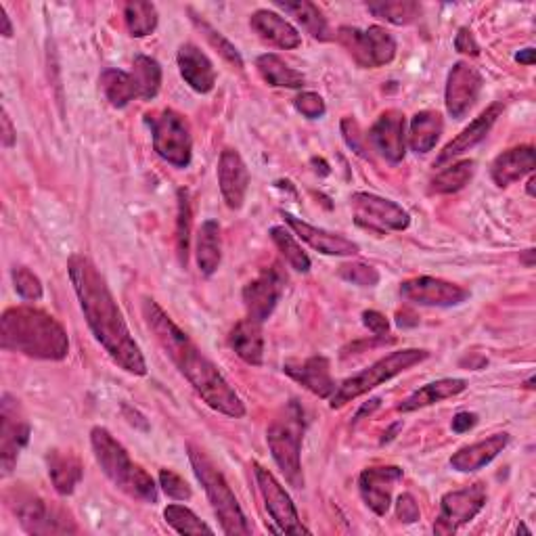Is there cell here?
Here are the masks:
<instances>
[{
	"label": "cell",
	"mask_w": 536,
	"mask_h": 536,
	"mask_svg": "<svg viewBox=\"0 0 536 536\" xmlns=\"http://www.w3.org/2000/svg\"><path fill=\"white\" fill-rule=\"evenodd\" d=\"M283 371L319 398H331L335 392V382L331 377V365L325 356H310L304 361H287Z\"/></svg>",
	"instance_id": "603a6c76"
},
{
	"label": "cell",
	"mask_w": 536,
	"mask_h": 536,
	"mask_svg": "<svg viewBox=\"0 0 536 536\" xmlns=\"http://www.w3.org/2000/svg\"><path fill=\"white\" fill-rule=\"evenodd\" d=\"M0 137H3V145L9 149L15 145L17 139V130L13 128V122L9 118L7 111H3V118H0Z\"/></svg>",
	"instance_id": "db71d44e"
},
{
	"label": "cell",
	"mask_w": 536,
	"mask_h": 536,
	"mask_svg": "<svg viewBox=\"0 0 536 536\" xmlns=\"http://www.w3.org/2000/svg\"><path fill=\"white\" fill-rule=\"evenodd\" d=\"M367 9L394 26H409L421 15V5L413 0H382V3H369Z\"/></svg>",
	"instance_id": "74e56055"
},
{
	"label": "cell",
	"mask_w": 536,
	"mask_h": 536,
	"mask_svg": "<svg viewBox=\"0 0 536 536\" xmlns=\"http://www.w3.org/2000/svg\"><path fill=\"white\" fill-rule=\"evenodd\" d=\"M130 74L134 78V84H137L139 99L151 101L158 97L160 86H162V67L158 61L147 55L134 57Z\"/></svg>",
	"instance_id": "d590c367"
},
{
	"label": "cell",
	"mask_w": 536,
	"mask_h": 536,
	"mask_svg": "<svg viewBox=\"0 0 536 536\" xmlns=\"http://www.w3.org/2000/svg\"><path fill=\"white\" fill-rule=\"evenodd\" d=\"M178 218H176V241H178V254L181 262L187 264L189 254V239H191V201L189 191L178 189Z\"/></svg>",
	"instance_id": "b9f144b4"
},
{
	"label": "cell",
	"mask_w": 536,
	"mask_h": 536,
	"mask_svg": "<svg viewBox=\"0 0 536 536\" xmlns=\"http://www.w3.org/2000/svg\"><path fill=\"white\" fill-rule=\"evenodd\" d=\"M277 7H281L285 13L294 15L302 28L317 40H329V24L323 17L321 9L315 3H308V0H277Z\"/></svg>",
	"instance_id": "d6a6232c"
},
{
	"label": "cell",
	"mask_w": 536,
	"mask_h": 536,
	"mask_svg": "<svg viewBox=\"0 0 536 536\" xmlns=\"http://www.w3.org/2000/svg\"><path fill=\"white\" fill-rule=\"evenodd\" d=\"M465 390H467L465 379H457V377L438 379V382L423 386L417 392H413L407 400H402L398 405V411L400 413H413L419 409H426V407L436 405V402H440V400L459 396Z\"/></svg>",
	"instance_id": "f546056e"
},
{
	"label": "cell",
	"mask_w": 536,
	"mask_h": 536,
	"mask_svg": "<svg viewBox=\"0 0 536 536\" xmlns=\"http://www.w3.org/2000/svg\"><path fill=\"white\" fill-rule=\"evenodd\" d=\"M402 480V469L398 465H382V467H369L359 478L361 497L367 507L377 513V516H386L392 505V490Z\"/></svg>",
	"instance_id": "d6986e66"
},
{
	"label": "cell",
	"mask_w": 536,
	"mask_h": 536,
	"mask_svg": "<svg viewBox=\"0 0 536 536\" xmlns=\"http://www.w3.org/2000/svg\"><path fill=\"white\" fill-rule=\"evenodd\" d=\"M187 451H189V461L193 465V472L206 490L212 509L222 526V532L241 534V536L252 534V524L248 522V518H245V513L235 493L231 490L227 478L222 476V472L214 465V461L204 451L197 449L195 444H189Z\"/></svg>",
	"instance_id": "5b68a950"
},
{
	"label": "cell",
	"mask_w": 536,
	"mask_h": 536,
	"mask_svg": "<svg viewBox=\"0 0 536 536\" xmlns=\"http://www.w3.org/2000/svg\"><path fill=\"white\" fill-rule=\"evenodd\" d=\"M13 283H15V292L28 302H38L44 296L42 281L26 266L13 268Z\"/></svg>",
	"instance_id": "ee69618b"
},
{
	"label": "cell",
	"mask_w": 536,
	"mask_h": 536,
	"mask_svg": "<svg viewBox=\"0 0 536 536\" xmlns=\"http://www.w3.org/2000/svg\"><path fill=\"white\" fill-rule=\"evenodd\" d=\"M488 499L486 486L476 482L461 490H451L440 501V516L434 524L436 534H455L461 526L472 522L484 509Z\"/></svg>",
	"instance_id": "8fae6325"
},
{
	"label": "cell",
	"mask_w": 536,
	"mask_h": 536,
	"mask_svg": "<svg viewBox=\"0 0 536 536\" xmlns=\"http://www.w3.org/2000/svg\"><path fill=\"white\" fill-rule=\"evenodd\" d=\"M340 277L359 287H375L379 283V271L365 262H350L340 266Z\"/></svg>",
	"instance_id": "f6af8a7d"
},
{
	"label": "cell",
	"mask_w": 536,
	"mask_h": 536,
	"mask_svg": "<svg viewBox=\"0 0 536 536\" xmlns=\"http://www.w3.org/2000/svg\"><path fill=\"white\" fill-rule=\"evenodd\" d=\"M342 134H344L346 145L354 153H359L361 158H371V155H369V139H367V134H363L361 124L356 122L352 116H346L342 120Z\"/></svg>",
	"instance_id": "bcb514c9"
},
{
	"label": "cell",
	"mask_w": 536,
	"mask_h": 536,
	"mask_svg": "<svg viewBox=\"0 0 536 536\" xmlns=\"http://www.w3.org/2000/svg\"><path fill=\"white\" fill-rule=\"evenodd\" d=\"M193 24L201 30V34L206 36V40L212 44V47L222 55V59L229 61L233 67H237V70H243V59L239 55V51L233 47V44L222 36L220 32H216L206 19H201L197 15H193Z\"/></svg>",
	"instance_id": "7bdbcfd3"
},
{
	"label": "cell",
	"mask_w": 536,
	"mask_h": 536,
	"mask_svg": "<svg viewBox=\"0 0 536 536\" xmlns=\"http://www.w3.org/2000/svg\"><path fill=\"white\" fill-rule=\"evenodd\" d=\"M21 528L28 534H76L78 526L70 513L44 501L28 488H15L5 495Z\"/></svg>",
	"instance_id": "ba28073f"
},
{
	"label": "cell",
	"mask_w": 536,
	"mask_h": 536,
	"mask_svg": "<svg viewBox=\"0 0 536 536\" xmlns=\"http://www.w3.org/2000/svg\"><path fill=\"white\" fill-rule=\"evenodd\" d=\"M302 436H304V413L296 400L275 415L271 426L266 430L268 449L285 480L294 488H304V472H302Z\"/></svg>",
	"instance_id": "8992f818"
},
{
	"label": "cell",
	"mask_w": 536,
	"mask_h": 536,
	"mask_svg": "<svg viewBox=\"0 0 536 536\" xmlns=\"http://www.w3.org/2000/svg\"><path fill=\"white\" fill-rule=\"evenodd\" d=\"M350 201L356 214V222H359L361 227L384 233V231H405L411 225L409 212L392 199L379 197L373 193H354Z\"/></svg>",
	"instance_id": "7c38bea8"
},
{
	"label": "cell",
	"mask_w": 536,
	"mask_h": 536,
	"mask_svg": "<svg viewBox=\"0 0 536 536\" xmlns=\"http://www.w3.org/2000/svg\"><path fill=\"white\" fill-rule=\"evenodd\" d=\"M91 444L103 474L132 499L158 503V486L141 465L134 463L124 446L105 428H93Z\"/></svg>",
	"instance_id": "277c9868"
},
{
	"label": "cell",
	"mask_w": 536,
	"mask_h": 536,
	"mask_svg": "<svg viewBox=\"0 0 536 536\" xmlns=\"http://www.w3.org/2000/svg\"><path fill=\"white\" fill-rule=\"evenodd\" d=\"M160 486L164 493L170 497V499H176V501H189L191 499V486L178 476L174 474L172 469H162L160 472Z\"/></svg>",
	"instance_id": "7dc6e473"
},
{
	"label": "cell",
	"mask_w": 536,
	"mask_h": 536,
	"mask_svg": "<svg viewBox=\"0 0 536 536\" xmlns=\"http://www.w3.org/2000/svg\"><path fill=\"white\" fill-rule=\"evenodd\" d=\"M428 356H430L428 350H417V348L390 352L388 356H384V359H379L377 363L363 369L361 373L348 377L346 382H342L338 388H335L333 396L329 398L331 409H342L344 405H348V402L371 392L377 386L390 382L392 377L405 373L407 369L419 365L421 361H426Z\"/></svg>",
	"instance_id": "52a82bcc"
},
{
	"label": "cell",
	"mask_w": 536,
	"mask_h": 536,
	"mask_svg": "<svg viewBox=\"0 0 536 536\" xmlns=\"http://www.w3.org/2000/svg\"><path fill=\"white\" fill-rule=\"evenodd\" d=\"M99 82H101V88H103L107 101L118 109L126 107L134 99H139L137 84H134V78L128 72L116 70V67H109V70H105L101 74Z\"/></svg>",
	"instance_id": "e575fe53"
},
{
	"label": "cell",
	"mask_w": 536,
	"mask_h": 536,
	"mask_svg": "<svg viewBox=\"0 0 536 536\" xmlns=\"http://www.w3.org/2000/svg\"><path fill=\"white\" fill-rule=\"evenodd\" d=\"M283 218L292 229L298 239H302L304 243H308L312 250H317L325 256H356L361 252L359 245H356L352 239L340 235V233H331L319 227H312L308 222L296 218L294 214L283 212Z\"/></svg>",
	"instance_id": "44dd1931"
},
{
	"label": "cell",
	"mask_w": 536,
	"mask_h": 536,
	"mask_svg": "<svg viewBox=\"0 0 536 536\" xmlns=\"http://www.w3.org/2000/svg\"><path fill=\"white\" fill-rule=\"evenodd\" d=\"M49 476L59 495H72L76 486L82 482L84 467L80 463V457L74 451L53 449L47 455Z\"/></svg>",
	"instance_id": "f1b7e54d"
},
{
	"label": "cell",
	"mask_w": 536,
	"mask_h": 536,
	"mask_svg": "<svg viewBox=\"0 0 536 536\" xmlns=\"http://www.w3.org/2000/svg\"><path fill=\"white\" fill-rule=\"evenodd\" d=\"M176 59H178V67H181V76L195 93L206 95L212 91L216 84V70H214V63L204 51L195 47V44L187 42L181 49H178Z\"/></svg>",
	"instance_id": "cb8c5ba5"
},
{
	"label": "cell",
	"mask_w": 536,
	"mask_h": 536,
	"mask_svg": "<svg viewBox=\"0 0 536 536\" xmlns=\"http://www.w3.org/2000/svg\"><path fill=\"white\" fill-rule=\"evenodd\" d=\"M153 134V149L174 168H187L193 158L191 126L183 114L164 109L160 114L147 116Z\"/></svg>",
	"instance_id": "9c48e42d"
},
{
	"label": "cell",
	"mask_w": 536,
	"mask_h": 536,
	"mask_svg": "<svg viewBox=\"0 0 536 536\" xmlns=\"http://www.w3.org/2000/svg\"><path fill=\"white\" fill-rule=\"evenodd\" d=\"M283 285H285V277L279 271V266L266 268L258 279L245 285L243 304H245V310H248V317L258 323H264L268 317H271L281 300Z\"/></svg>",
	"instance_id": "e0dca14e"
},
{
	"label": "cell",
	"mask_w": 536,
	"mask_h": 536,
	"mask_svg": "<svg viewBox=\"0 0 536 536\" xmlns=\"http://www.w3.org/2000/svg\"><path fill=\"white\" fill-rule=\"evenodd\" d=\"M143 317L174 367L185 375L206 405L222 415L241 419L245 415V405L239 394L189 335L168 317V312L153 298H145Z\"/></svg>",
	"instance_id": "7a4b0ae2"
},
{
	"label": "cell",
	"mask_w": 536,
	"mask_h": 536,
	"mask_svg": "<svg viewBox=\"0 0 536 536\" xmlns=\"http://www.w3.org/2000/svg\"><path fill=\"white\" fill-rule=\"evenodd\" d=\"M124 19L130 36L145 38L158 28V9H155L153 3L134 0V3L124 5Z\"/></svg>",
	"instance_id": "8d00e7d4"
},
{
	"label": "cell",
	"mask_w": 536,
	"mask_h": 536,
	"mask_svg": "<svg viewBox=\"0 0 536 536\" xmlns=\"http://www.w3.org/2000/svg\"><path fill=\"white\" fill-rule=\"evenodd\" d=\"M516 61L518 63H524V65H532L534 63V49H524L516 55Z\"/></svg>",
	"instance_id": "6f0895ef"
},
{
	"label": "cell",
	"mask_w": 536,
	"mask_h": 536,
	"mask_svg": "<svg viewBox=\"0 0 536 536\" xmlns=\"http://www.w3.org/2000/svg\"><path fill=\"white\" fill-rule=\"evenodd\" d=\"M442 130H444V122L438 111H432V109L419 111V114H415L411 120V130H409L411 149L415 153H430L436 147Z\"/></svg>",
	"instance_id": "1f68e13d"
},
{
	"label": "cell",
	"mask_w": 536,
	"mask_h": 536,
	"mask_svg": "<svg viewBox=\"0 0 536 536\" xmlns=\"http://www.w3.org/2000/svg\"><path fill=\"white\" fill-rule=\"evenodd\" d=\"M476 423H478V415H476V413H467V411L457 413V415L453 417V432L463 434V432H467V430H472V428L476 426Z\"/></svg>",
	"instance_id": "f5cc1de1"
},
{
	"label": "cell",
	"mask_w": 536,
	"mask_h": 536,
	"mask_svg": "<svg viewBox=\"0 0 536 536\" xmlns=\"http://www.w3.org/2000/svg\"><path fill=\"white\" fill-rule=\"evenodd\" d=\"M455 49L463 55H472V57H478L480 55V44L478 40L474 38L472 30L469 28H461L455 36Z\"/></svg>",
	"instance_id": "f907efd6"
},
{
	"label": "cell",
	"mask_w": 536,
	"mask_h": 536,
	"mask_svg": "<svg viewBox=\"0 0 536 536\" xmlns=\"http://www.w3.org/2000/svg\"><path fill=\"white\" fill-rule=\"evenodd\" d=\"M363 323L377 335V338H384V335L390 331V321L386 319V315H382V312H377V310H365Z\"/></svg>",
	"instance_id": "816d5d0a"
},
{
	"label": "cell",
	"mask_w": 536,
	"mask_h": 536,
	"mask_svg": "<svg viewBox=\"0 0 536 536\" xmlns=\"http://www.w3.org/2000/svg\"><path fill=\"white\" fill-rule=\"evenodd\" d=\"M271 239L277 245V250L283 254V258L296 268L298 273H308L310 271V258L302 250V245L296 241V237L289 233L285 227H273L271 229Z\"/></svg>",
	"instance_id": "ab89813d"
},
{
	"label": "cell",
	"mask_w": 536,
	"mask_h": 536,
	"mask_svg": "<svg viewBox=\"0 0 536 536\" xmlns=\"http://www.w3.org/2000/svg\"><path fill=\"white\" fill-rule=\"evenodd\" d=\"M369 143L375 151H379L392 164L405 160L407 139H405V114L398 109H388L377 122L371 126L367 134Z\"/></svg>",
	"instance_id": "ac0fdd59"
},
{
	"label": "cell",
	"mask_w": 536,
	"mask_h": 536,
	"mask_svg": "<svg viewBox=\"0 0 536 536\" xmlns=\"http://www.w3.org/2000/svg\"><path fill=\"white\" fill-rule=\"evenodd\" d=\"M164 518L178 534H214V530L185 505H168L164 509Z\"/></svg>",
	"instance_id": "60d3db41"
},
{
	"label": "cell",
	"mask_w": 536,
	"mask_h": 536,
	"mask_svg": "<svg viewBox=\"0 0 536 536\" xmlns=\"http://www.w3.org/2000/svg\"><path fill=\"white\" fill-rule=\"evenodd\" d=\"M474 170L476 164L472 160H461L457 164H451L446 170H442L434 181H432V193L438 195H449V193H457L461 191L465 185H469V181L474 178Z\"/></svg>",
	"instance_id": "f35d334b"
},
{
	"label": "cell",
	"mask_w": 536,
	"mask_h": 536,
	"mask_svg": "<svg viewBox=\"0 0 536 536\" xmlns=\"http://www.w3.org/2000/svg\"><path fill=\"white\" fill-rule=\"evenodd\" d=\"M507 444H509V434H495L486 440L463 446V449H459L451 457V467L461 474L478 472V469L486 467L490 461L497 459Z\"/></svg>",
	"instance_id": "484cf974"
},
{
	"label": "cell",
	"mask_w": 536,
	"mask_h": 536,
	"mask_svg": "<svg viewBox=\"0 0 536 536\" xmlns=\"http://www.w3.org/2000/svg\"><path fill=\"white\" fill-rule=\"evenodd\" d=\"M409 319H417L415 315H411V312H405V310H402V312H398V315H396V323L400 325V327H407V325H417V323H413V321H409Z\"/></svg>",
	"instance_id": "9f6ffc18"
},
{
	"label": "cell",
	"mask_w": 536,
	"mask_h": 536,
	"mask_svg": "<svg viewBox=\"0 0 536 536\" xmlns=\"http://www.w3.org/2000/svg\"><path fill=\"white\" fill-rule=\"evenodd\" d=\"M419 516H421V511H419L415 497L409 493L400 495L396 501V518L405 524H413L419 520Z\"/></svg>",
	"instance_id": "681fc988"
},
{
	"label": "cell",
	"mask_w": 536,
	"mask_h": 536,
	"mask_svg": "<svg viewBox=\"0 0 536 536\" xmlns=\"http://www.w3.org/2000/svg\"><path fill=\"white\" fill-rule=\"evenodd\" d=\"M254 476L260 488V495L264 499V505L268 513H271L273 522L279 526V532L294 534V536L310 534V530L302 524L298 516V509L292 503V497L285 493V488L279 484V480L258 463H254Z\"/></svg>",
	"instance_id": "4fadbf2b"
},
{
	"label": "cell",
	"mask_w": 536,
	"mask_h": 536,
	"mask_svg": "<svg viewBox=\"0 0 536 536\" xmlns=\"http://www.w3.org/2000/svg\"><path fill=\"white\" fill-rule=\"evenodd\" d=\"M484 86V78L482 74L465 61H457L449 78H446V93H444V101H446V111L455 118L461 120L469 114V109L476 105V101L480 99Z\"/></svg>",
	"instance_id": "2e32d148"
},
{
	"label": "cell",
	"mask_w": 536,
	"mask_h": 536,
	"mask_svg": "<svg viewBox=\"0 0 536 536\" xmlns=\"http://www.w3.org/2000/svg\"><path fill=\"white\" fill-rule=\"evenodd\" d=\"M534 256H536L534 250H526V252L520 256V262H522L526 268H532V266H534Z\"/></svg>",
	"instance_id": "680465c9"
},
{
	"label": "cell",
	"mask_w": 536,
	"mask_h": 536,
	"mask_svg": "<svg viewBox=\"0 0 536 536\" xmlns=\"http://www.w3.org/2000/svg\"><path fill=\"white\" fill-rule=\"evenodd\" d=\"M67 271H70V281L95 340L120 369L130 375H145V356L134 342L122 310L95 262L76 254L67 260Z\"/></svg>",
	"instance_id": "6da1fadb"
},
{
	"label": "cell",
	"mask_w": 536,
	"mask_h": 536,
	"mask_svg": "<svg viewBox=\"0 0 536 536\" xmlns=\"http://www.w3.org/2000/svg\"><path fill=\"white\" fill-rule=\"evenodd\" d=\"M294 105H296V109L300 111V114L304 118H308V120H319V118L325 116V111H327L323 97L317 95V93H302V95H298L296 101H294Z\"/></svg>",
	"instance_id": "c3c4849f"
},
{
	"label": "cell",
	"mask_w": 536,
	"mask_h": 536,
	"mask_svg": "<svg viewBox=\"0 0 536 536\" xmlns=\"http://www.w3.org/2000/svg\"><path fill=\"white\" fill-rule=\"evenodd\" d=\"M400 296L417 306L451 308L469 300V289L438 277H415L400 283Z\"/></svg>",
	"instance_id": "9a60e30c"
},
{
	"label": "cell",
	"mask_w": 536,
	"mask_h": 536,
	"mask_svg": "<svg viewBox=\"0 0 536 536\" xmlns=\"http://www.w3.org/2000/svg\"><path fill=\"white\" fill-rule=\"evenodd\" d=\"M532 384H534V377H530V379H528V382H526V388H528V390H532V388H534Z\"/></svg>",
	"instance_id": "94428289"
},
{
	"label": "cell",
	"mask_w": 536,
	"mask_h": 536,
	"mask_svg": "<svg viewBox=\"0 0 536 536\" xmlns=\"http://www.w3.org/2000/svg\"><path fill=\"white\" fill-rule=\"evenodd\" d=\"M218 185L222 191V197H225L227 206L231 210H239L245 201V195H248L250 187V172L248 166H245L243 158L239 151L227 147L220 153L218 160Z\"/></svg>",
	"instance_id": "ffe728a7"
},
{
	"label": "cell",
	"mask_w": 536,
	"mask_h": 536,
	"mask_svg": "<svg viewBox=\"0 0 536 536\" xmlns=\"http://www.w3.org/2000/svg\"><path fill=\"white\" fill-rule=\"evenodd\" d=\"M501 114H503V103H493L486 111H482V114L472 124H469L457 139H453L440 151L434 166L440 168L444 164H451L455 158H459L461 153L474 149L478 143H482L488 137V132L493 130V126Z\"/></svg>",
	"instance_id": "7402d4cb"
},
{
	"label": "cell",
	"mask_w": 536,
	"mask_h": 536,
	"mask_svg": "<svg viewBox=\"0 0 536 536\" xmlns=\"http://www.w3.org/2000/svg\"><path fill=\"white\" fill-rule=\"evenodd\" d=\"M256 67L264 82L277 88H302L306 78L302 72L294 70L292 65H287L279 55L275 53H266L260 55L256 61Z\"/></svg>",
	"instance_id": "836d02e7"
},
{
	"label": "cell",
	"mask_w": 536,
	"mask_h": 536,
	"mask_svg": "<svg viewBox=\"0 0 536 536\" xmlns=\"http://www.w3.org/2000/svg\"><path fill=\"white\" fill-rule=\"evenodd\" d=\"M250 26L264 42L273 44V47H277V49L292 51V49H298L302 44L300 32L292 24H289L285 17H281L275 11H268V9L256 11L250 19Z\"/></svg>",
	"instance_id": "d4e9b609"
},
{
	"label": "cell",
	"mask_w": 536,
	"mask_h": 536,
	"mask_svg": "<svg viewBox=\"0 0 536 536\" xmlns=\"http://www.w3.org/2000/svg\"><path fill=\"white\" fill-rule=\"evenodd\" d=\"M338 40L348 55L367 70L388 65L396 57V40L382 26H371L367 30L344 26L338 30Z\"/></svg>",
	"instance_id": "30bf717a"
},
{
	"label": "cell",
	"mask_w": 536,
	"mask_h": 536,
	"mask_svg": "<svg viewBox=\"0 0 536 536\" xmlns=\"http://www.w3.org/2000/svg\"><path fill=\"white\" fill-rule=\"evenodd\" d=\"M30 440V423L21 415L17 398L11 394L3 396L0 402V465L3 476H9L17 463L19 453Z\"/></svg>",
	"instance_id": "5bb4252c"
},
{
	"label": "cell",
	"mask_w": 536,
	"mask_h": 536,
	"mask_svg": "<svg viewBox=\"0 0 536 536\" xmlns=\"http://www.w3.org/2000/svg\"><path fill=\"white\" fill-rule=\"evenodd\" d=\"M0 346L38 361H63L70 338L63 325L34 306H13L0 319Z\"/></svg>",
	"instance_id": "3957f363"
},
{
	"label": "cell",
	"mask_w": 536,
	"mask_h": 536,
	"mask_svg": "<svg viewBox=\"0 0 536 536\" xmlns=\"http://www.w3.org/2000/svg\"><path fill=\"white\" fill-rule=\"evenodd\" d=\"M534 185H536V178H534V176H530L528 187H526V191H528V195H530V197H534V195H536V193H534Z\"/></svg>",
	"instance_id": "91938a15"
},
{
	"label": "cell",
	"mask_w": 536,
	"mask_h": 536,
	"mask_svg": "<svg viewBox=\"0 0 536 536\" xmlns=\"http://www.w3.org/2000/svg\"><path fill=\"white\" fill-rule=\"evenodd\" d=\"M534 172V147L522 145L503 151L490 166V176L497 187H509L522 176Z\"/></svg>",
	"instance_id": "4316f807"
},
{
	"label": "cell",
	"mask_w": 536,
	"mask_h": 536,
	"mask_svg": "<svg viewBox=\"0 0 536 536\" xmlns=\"http://www.w3.org/2000/svg\"><path fill=\"white\" fill-rule=\"evenodd\" d=\"M222 260V235L216 220H206L197 233V266L201 275L212 277Z\"/></svg>",
	"instance_id": "4dcf8cb0"
},
{
	"label": "cell",
	"mask_w": 536,
	"mask_h": 536,
	"mask_svg": "<svg viewBox=\"0 0 536 536\" xmlns=\"http://www.w3.org/2000/svg\"><path fill=\"white\" fill-rule=\"evenodd\" d=\"M0 24H3V36L11 38L13 36V26H11V19H9V15H7L3 5H0Z\"/></svg>",
	"instance_id": "11a10c76"
},
{
	"label": "cell",
	"mask_w": 536,
	"mask_h": 536,
	"mask_svg": "<svg viewBox=\"0 0 536 536\" xmlns=\"http://www.w3.org/2000/svg\"><path fill=\"white\" fill-rule=\"evenodd\" d=\"M229 344L235 350L241 361L248 365L260 367L264 363V335H262V323L254 319H243L239 321L231 335H229Z\"/></svg>",
	"instance_id": "83f0119b"
}]
</instances>
